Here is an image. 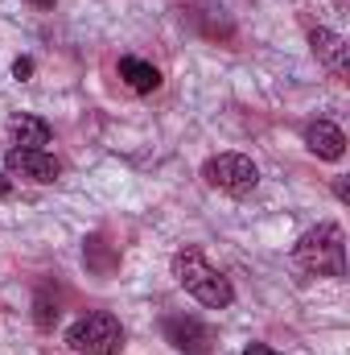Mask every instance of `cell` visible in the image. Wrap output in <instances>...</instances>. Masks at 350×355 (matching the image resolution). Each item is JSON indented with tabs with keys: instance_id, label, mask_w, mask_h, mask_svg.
<instances>
[{
	"instance_id": "obj_4",
	"label": "cell",
	"mask_w": 350,
	"mask_h": 355,
	"mask_svg": "<svg viewBox=\"0 0 350 355\" xmlns=\"http://www.w3.org/2000/svg\"><path fill=\"white\" fill-rule=\"evenodd\" d=\"M202 178H206V186H214L231 198H248L260 186V166L243 153H219L202 166Z\"/></svg>"
},
{
	"instance_id": "obj_13",
	"label": "cell",
	"mask_w": 350,
	"mask_h": 355,
	"mask_svg": "<svg viewBox=\"0 0 350 355\" xmlns=\"http://www.w3.org/2000/svg\"><path fill=\"white\" fill-rule=\"evenodd\" d=\"M33 322H37L42 331H54V322H58V302L50 297V289H37V297H33Z\"/></svg>"
},
{
	"instance_id": "obj_2",
	"label": "cell",
	"mask_w": 350,
	"mask_h": 355,
	"mask_svg": "<svg viewBox=\"0 0 350 355\" xmlns=\"http://www.w3.org/2000/svg\"><path fill=\"white\" fill-rule=\"evenodd\" d=\"M293 261L305 268V272H317V277H347L342 227H338V223H317V227H309V232L297 240Z\"/></svg>"
},
{
	"instance_id": "obj_3",
	"label": "cell",
	"mask_w": 350,
	"mask_h": 355,
	"mask_svg": "<svg viewBox=\"0 0 350 355\" xmlns=\"http://www.w3.org/2000/svg\"><path fill=\"white\" fill-rule=\"evenodd\" d=\"M66 343H71V352H79V355H120L124 352V327H120L116 314L95 310V314L79 318L66 331Z\"/></svg>"
},
{
	"instance_id": "obj_11",
	"label": "cell",
	"mask_w": 350,
	"mask_h": 355,
	"mask_svg": "<svg viewBox=\"0 0 350 355\" xmlns=\"http://www.w3.org/2000/svg\"><path fill=\"white\" fill-rule=\"evenodd\" d=\"M120 79H124L128 87L136 91V95H149V91H157V87H161V71H157L153 62L136 58V54L120 58Z\"/></svg>"
},
{
	"instance_id": "obj_8",
	"label": "cell",
	"mask_w": 350,
	"mask_h": 355,
	"mask_svg": "<svg viewBox=\"0 0 350 355\" xmlns=\"http://www.w3.org/2000/svg\"><path fill=\"white\" fill-rule=\"evenodd\" d=\"M190 21H194V29H198L202 37H210V42H231V37H235V21H231V12H227L223 4H198V8L190 12Z\"/></svg>"
},
{
	"instance_id": "obj_7",
	"label": "cell",
	"mask_w": 350,
	"mask_h": 355,
	"mask_svg": "<svg viewBox=\"0 0 350 355\" xmlns=\"http://www.w3.org/2000/svg\"><path fill=\"white\" fill-rule=\"evenodd\" d=\"M305 145H309V153L322 157V162H342V153H347V132H342L338 124H330V120H317V124L305 128Z\"/></svg>"
},
{
	"instance_id": "obj_16",
	"label": "cell",
	"mask_w": 350,
	"mask_h": 355,
	"mask_svg": "<svg viewBox=\"0 0 350 355\" xmlns=\"http://www.w3.org/2000/svg\"><path fill=\"white\" fill-rule=\"evenodd\" d=\"M8 190H12V182H8V178L0 174V198H4V194H8Z\"/></svg>"
},
{
	"instance_id": "obj_12",
	"label": "cell",
	"mask_w": 350,
	"mask_h": 355,
	"mask_svg": "<svg viewBox=\"0 0 350 355\" xmlns=\"http://www.w3.org/2000/svg\"><path fill=\"white\" fill-rule=\"evenodd\" d=\"M83 261L95 277H111L116 268H120V252L103 240V236H91L87 244H83Z\"/></svg>"
},
{
	"instance_id": "obj_5",
	"label": "cell",
	"mask_w": 350,
	"mask_h": 355,
	"mask_svg": "<svg viewBox=\"0 0 350 355\" xmlns=\"http://www.w3.org/2000/svg\"><path fill=\"white\" fill-rule=\"evenodd\" d=\"M161 331H165V343H174L181 355H214V331L202 318H194V314L165 318Z\"/></svg>"
},
{
	"instance_id": "obj_17",
	"label": "cell",
	"mask_w": 350,
	"mask_h": 355,
	"mask_svg": "<svg viewBox=\"0 0 350 355\" xmlns=\"http://www.w3.org/2000/svg\"><path fill=\"white\" fill-rule=\"evenodd\" d=\"M29 4H37V8H54V0H29Z\"/></svg>"
},
{
	"instance_id": "obj_1",
	"label": "cell",
	"mask_w": 350,
	"mask_h": 355,
	"mask_svg": "<svg viewBox=\"0 0 350 355\" xmlns=\"http://www.w3.org/2000/svg\"><path fill=\"white\" fill-rule=\"evenodd\" d=\"M174 277H177V285H181L194 302H202L206 310H227V306L235 302L231 281L210 265L198 248H181V252H177L174 257Z\"/></svg>"
},
{
	"instance_id": "obj_14",
	"label": "cell",
	"mask_w": 350,
	"mask_h": 355,
	"mask_svg": "<svg viewBox=\"0 0 350 355\" xmlns=\"http://www.w3.org/2000/svg\"><path fill=\"white\" fill-rule=\"evenodd\" d=\"M12 75H17V79L25 83V79L33 75V58H17V62H12Z\"/></svg>"
},
{
	"instance_id": "obj_15",
	"label": "cell",
	"mask_w": 350,
	"mask_h": 355,
	"mask_svg": "<svg viewBox=\"0 0 350 355\" xmlns=\"http://www.w3.org/2000/svg\"><path fill=\"white\" fill-rule=\"evenodd\" d=\"M243 355H284V352H276V347H268V343H248Z\"/></svg>"
},
{
	"instance_id": "obj_9",
	"label": "cell",
	"mask_w": 350,
	"mask_h": 355,
	"mask_svg": "<svg viewBox=\"0 0 350 355\" xmlns=\"http://www.w3.org/2000/svg\"><path fill=\"white\" fill-rule=\"evenodd\" d=\"M309 46H313L317 62H322L330 75L347 79V42H342L334 29H313V33H309Z\"/></svg>"
},
{
	"instance_id": "obj_10",
	"label": "cell",
	"mask_w": 350,
	"mask_h": 355,
	"mask_svg": "<svg viewBox=\"0 0 350 355\" xmlns=\"http://www.w3.org/2000/svg\"><path fill=\"white\" fill-rule=\"evenodd\" d=\"M8 137H12V145H21V149H46L50 137H54V128H50L42 116L17 112V116L8 120Z\"/></svg>"
},
{
	"instance_id": "obj_6",
	"label": "cell",
	"mask_w": 350,
	"mask_h": 355,
	"mask_svg": "<svg viewBox=\"0 0 350 355\" xmlns=\"http://www.w3.org/2000/svg\"><path fill=\"white\" fill-rule=\"evenodd\" d=\"M4 170L29 178V182H54V178L62 174V166H58L54 153H46V149H21V145H12L4 153Z\"/></svg>"
}]
</instances>
